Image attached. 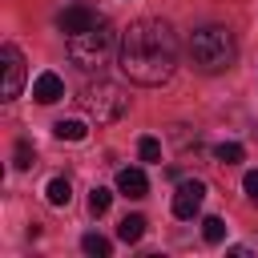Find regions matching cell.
I'll list each match as a JSON object with an SVG mask.
<instances>
[{"instance_id":"cell-1","label":"cell","mask_w":258,"mask_h":258,"mask_svg":"<svg viewBox=\"0 0 258 258\" xmlns=\"http://www.w3.org/2000/svg\"><path fill=\"white\" fill-rule=\"evenodd\" d=\"M117 64L133 85H165L177 69V32L165 20H133L121 32Z\"/></svg>"},{"instance_id":"cell-2","label":"cell","mask_w":258,"mask_h":258,"mask_svg":"<svg viewBox=\"0 0 258 258\" xmlns=\"http://www.w3.org/2000/svg\"><path fill=\"white\" fill-rule=\"evenodd\" d=\"M234 36H230V28H222V24H206V28H198L194 36H189V60L202 69V73H222V69H230L234 64Z\"/></svg>"},{"instance_id":"cell-3","label":"cell","mask_w":258,"mask_h":258,"mask_svg":"<svg viewBox=\"0 0 258 258\" xmlns=\"http://www.w3.org/2000/svg\"><path fill=\"white\" fill-rule=\"evenodd\" d=\"M77 101H81V109H85L97 125H113V121H121V117L129 113V97H125V89L113 85V81H97V85H89Z\"/></svg>"},{"instance_id":"cell-4","label":"cell","mask_w":258,"mask_h":258,"mask_svg":"<svg viewBox=\"0 0 258 258\" xmlns=\"http://www.w3.org/2000/svg\"><path fill=\"white\" fill-rule=\"evenodd\" d=\"M113 40H117V32H113V24L101 16L93 28H85V32H77V36H69V56H73L81 69H93V64H101V60L109 56Z\"/></svg>"},{"instance_id":"cell-5","label":"cell","mask_w":258,"mask_h":258,"mask_svg":"<svg viewBox=\"0 0 258 258\" xmlns=\"http://www.w3.org/2000/svg\"><path fill=\"white\" fill-rule=\"evenodd\" d=\"M202 202H206V181H198V177L177 181V194H173V218H181V222L198 218V214H202Z\"/></svg>"},{"instance_id":"cell-6","label":"cell","mask_w":258,"mask_h":258,"mask_svg":"<svg viewBox=\"0 0 258 258\" xmlns=\"http://www.w3.org/2000/svg\"><path fill=\"white\" fill-rule=\"evenodd\" d=\"M0 60H4V101H12L24 89V56H20L16 44H4L0 48Z\"/></svg>"},{"instance_id":"cell-7","label":"cell","mask_w":258,"mask_h":258,"mask_svg":"<svg viewBox=\"0 0 258 258\" xmlns=\"http://www.w3.org/2000/svg\"><path fill=\"white\" fill-rule=\"evenodd\" d=\"M101 16L89 8V4H69L60 16H56V28L64 32V36H77V32H85V28H93Z\"/></svg>"},{"instance_id":"cell-8","label":"cell","mask_w":258,"mask_h":258,"mask_svg":"<svg viewBox=\"0 0 258 258\" xmlns=\"http://www.w3.org/2000/svg\"><path fill=\"white\" fill-rule=\"evenodd\" d=\"M32 97H36L40 105H52V101L64 97V81H60L56 73H40V77L32 81Z\"/></svg>"},{"instance_id":"cell-9","label":"cell","mask_w":258,"mask_h":258,"mask_svg":"<svg viewBox=\"0 0 258 258\" xmlns=\"http://www.w3.org/2000/svg\"><path fill=\"white\" fill-rule=\"evenodd\" d=\"M117 189H121L125 198H145V194H149V177H145V169H137V165L121 169V173H117Z\"/></svg>"},{"instance_id":"cell-10","label":"cell","mask_w":258,"mask_h":258,"mask_svg":"<svg viewBox=\"0 0 258 258\" xmlns=\"http://www.w3.org/2000/svg\"><path fill=\"white\" fill-rule=\"evenodd\" d=\"M141 234H145V218H141V214H125L121 226H117V238L133 246V242H141Z\"/></svg>"},{"instance_id":"cell-11","label":"cell","mask_w":258,"mask_h":258,"mask_svg":"<svg viewBox=\"0 0 258 258\" xmlns=\"http://www.w3.org/2000/svg\"><path fill=\"white\" fill-rule=\"evenodd\" d=\"M44 198H48V206H69L73 202V185H69V177H52L48 181V189H44Z\"/></svg>"},{"instance_id":"cell-12","label":"cell","mask_w":258,"mask_h":258,"mask_svg":"<svg viewBox=\"0 0 258 258\" xmlns=\"http://www.w3.org/2000/svg\"><path fill=\"white\" fill-rule=\"evenodd\" d=\"M52 133H56L60 141H85L89 125H85V121H77V117H69V121H56V125H52Z\"/></svg>"},{"instance_id":"cell-13","label":"cell","mask_w":258,"mask_h":258,"mask_svg":"<svg viewBox=\"0 0 258 258\" xmlns=\"http://www.w3.org/2000/svg\"><path fill=\"white\" fill-rule=\"evenodd\" d=\"M81 250H85L89 258H109L113 246H109V238H101V234H85V238H81Z\"/></svg>"},{"instance_id":"cell-14","label":"cell","mask_w":258,"mask_h":258,"mask_svg":"<svg viewBox=\"0 0 258 258\" xmlns=\"http://www.w3.org/2000/svg\"><path fill=\"white\" fill-rule=\"evenodd\" d=\"M214 157H218V161H222V165H238V161H242V157H246V149H242V145H238V141H222V145H218V149H214Z\"/></svg>"},{"instance_id":"cell-15","label":"cell","mask_w":258,"mask_h":258,"mask_svg":"<svg viewBox=\"0 0 258 258\" xmlns=\"http://www.w3.org/2000/svg\"><path fill=\"white\" fill-rule=\"evenodd\" d=\"M202 238H206L210 246L226 242V222H222V218H206V222H202Z\"/></svg>"},{"instance_id":"cell-16","label":"cell","mask_w":258,"mask_h":258,"mask_svg":"<svg viewBox=\"0 0 258 258\" xmlns=\"http://www.w3.org/2000/svg\"><path fill=\"white\" fill-rule=\"evenodd\" d=\"M109 202H113V194H109L105 185H93V189H89V210H93L97 218H101V214L109 210Z\"/></svg>"},{"instance_id":"cell-17","label":"cell","mask_w":258,"mask_h":258,"mask_svg":"<svg viewBox=\"0 0 258 258\" xmlns=\"http://www.w3.org/2000/svg\"><path fill=\"white\" fill-rule=\"evenodd\" d=\"M137 157L141 161H161V141L157 137H141L137 141Z\"/></svg>"},{"instance_id":"cell-18","label":"cell","mask_w":258,"mask_h":258,"mask_svg":"<svg viewBox=\"0 0 258 258\" xmlns=\"http://www.w3.org/2000/svg\"><path fill=\"white\" fill-rule=\"evenodd\" d=\"M28 165H32V145L16 141V169H28Z\"/></svg>"},{"instance_id":"cell-19","label":"cell","mask_w":258,"mask_h":258,"mask_svg":"<svg viewBox=\"0 0 258 258\" xmlns=\"http://www.w3.org/2000/svg\"><path fill=\"white\" fill-rule=\"evenodd\" d=\"M242 189H246V198H250V202H258V169H250V173L242 177Z\"/></svg>"}]
</instances>
